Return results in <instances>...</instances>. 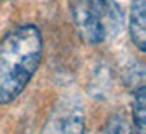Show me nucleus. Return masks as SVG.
<instances>
[{"label": "nucleus", "mask_w": 146, "mask_h": 134, "mask_svg": "<svg viewBox=\"0 0 146 134\" xmlns=\"http://www.w3.org/2000/svg\"><path fill=\"white\" fill-rule=\"evenodd\" d=\"M110 0H71L69 8L74 25L82 39L99 44L105 39L110 23Z\"/></svg>", "instance_id": "nucleus-2"}, {"label": "nucleus", "mask_w": 146, "mask_h": 134, "mask_svg": "<svg viewBox=\"0 0 146 134\" xmlns=\"http://www.w3.org/2000/svg\"><path fill=\"white\" fill-rule=\"evenodd\" d=\"M133 127L138 134H145L146 131V88L141 87L135 92L133 97Z\"/></svg>", "instance_id": "nucleus-6"}, {"label": "nucleus", "mask_w": 146, "mask_h": 134, "mask_svg": "<svg viewBox=\"0 0 146 134\" xmlns=\"http://www.w3.org/2000/svg\"><path fill=\"white\" fill-rule=\"evenodd\" d=\"M130 36L143 53L146 49V0H133L130 12Z\"/></svg>", "instance_id": "nucleus-4"}, {"label": "nucleus", "mask_w": 146, "mask_h": 134, "mask_svg": "<svg viewBox=\"0 0 146 134\" xmlns=\"http://www.w3.org/2000/svg\"><path fill=\"white\" fill-rule=\"evenodd\" d=\"M43 59V34L35 25L13 28L0 39V105L17 100Z\"/></svg>", "instance_id": "nucleus-1"}, {"label": "nucleus", "mask_w": 146, "mask_h": 134, "mask_svg": "<svg viewBox=\"0 0 146 134\" xmlns=\"http://www.w3.org/2000/svg\"><path fill=\"white\" fill-rule=\"evenodd\" d=\"M86 114L79 98L72 95L62 97L53 106L40 134H84Z\"/></svg>", "instance_id": "nucleus-3"}, {"label": "nucleus", "mask_w": 146, "mask_h": 134, "mask_svg": "<svg viewBox=\"0 0 146 134\" xmlns=\"http://www.w3.org/2000/svg\"><path fill=\"white\" fill-rule=\"evenodd\" d=\"M97 134H135L130 118L123 111H115L105 120Z\"/></svg>", "instance_id": "nucleus-5"}]
</instances>
